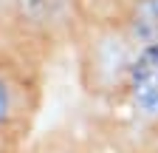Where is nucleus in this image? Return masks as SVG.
I'll list each match as a JSON object with an SVG mask.
<instances>
[{
    "mask_svg": "<svg viewBox=\"0 0 158 153\" xmlns=\"http://www.w3.org/2000/svg\"><path fill=\"white\" fill-rule=\"evenodd\" d=\"M152 46H158V0H85L71 51L90 88L122 91L133 60Z\"/></svg>",
    "mask_w": 158,
    "mask_h": 153,
    "instance_id": "1",
    "label": "nucleus"
},
{
    "mask_svg": "<svg viewBox=\"0 0 158 153\" xmlns=\"http://www.w3.org/2000/svg\"><path fill=\"white\" fill-rule=\"evenodd\" d=\"M82 14L85 0H0V43L51 63L73 48Z\"/></svg>",
    "mask_w": 158,
    "mask_h": 153,
    "instance_id": "2",
    "label": "nucleus"
},
{
    "mask_svg": "<svg viewBox=\"0 0 158 153\" xmlns=\"http://www.w3.org/2000/svg\"><path fill=\"white\" fill-rule=\"evenodd\" d=\"M43 60L0 43V153H14L43 94Z\"/></svg>",
    "mask_w": 158,
    "mask_h": 153,
    "instance_id": "3",
    "label": "nucleus"
},
{
    "mask_svg": "<svg viewBox=\"0 0 158 153\" xmlns=\"http://www.w3.org/2000/svg\"><path fill=\"white\" fill-rule=\"evenodd\" d=\"M133 111H138L144 119L158 122V46L141 51L127 68L122 91Z\"/></svg>",
    "mask_w": 158,
    "mask_h": 153,
    "instance_id": "4",
    "label": "nucleus"
}]
</instances>
